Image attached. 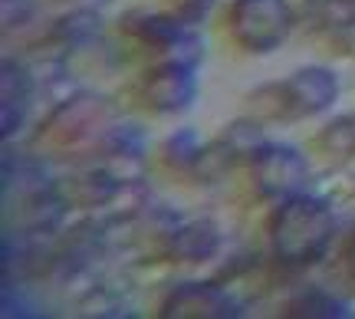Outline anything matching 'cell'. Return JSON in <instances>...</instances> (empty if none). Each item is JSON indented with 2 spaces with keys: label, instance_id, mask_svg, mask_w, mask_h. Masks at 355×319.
Wrapping results in <instances>:
<instances>
[{
  "label": "cell",
  "instance_id": "1",
  "mask_svg": "<svg viewBox=\"0 0 355 319\" xmlns=\"http://www.w3.org/2000/svg\"><path fill=\"white\" fill-rule=\"evenodd\" d=\"M329 234V211L309 198H293L290 205L279 207L273 221V247L283 260H313L326 247Z\"/></svg>",
  "mask_w": 355,
  "mask_h": 319
},
{
  "label": "cell",
  "instance_id": "2",
  "mask_svg": "<svg viewBox=\"0 0 355 319\" xmlns=\"http://www.w3.org/2000/svg\"><path fill=\"white\" fill-rule=\"evenodd\" d=\"M230 30L247 50H273L286 40L290 10L283 0H237L230 10Z\"/></svg>",
  "mask_w": 355,
  "mask_h": 319
},
{
  "label": "cell",
  "instance_id": "3",
  "mask_svg": "<svg viewBox=\"0 0 355 319\" xmlns=\"http://www.w3.org/2000/svg\"><path fill=\"white\" fill-rule=\"evenodd\" d=\"M290 89H293V99H300L303 112H316V109H322V105L329 103L332 79L326 73H319V69H306V73H300L290 83Z\"/></svg>",
  "mask_w": 355,
  "mask_h": 319
},
{
  "label": "cell",
  "instance_id": "4",
  "mask_svg": "<svg viewBox=\"0 0 355 319\" xmlns=\"http://www.w3.org/2000/svg\"><path fill=\"white\" fill-rule=\"evenodd\" d=\"M349 264H352V273H355V241H352V247H349Z\"/></svg>",
  "mask_w": 355,
  "mask_h": 319
}]
</instances>
